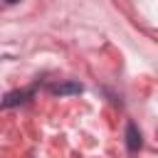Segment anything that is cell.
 <instances>
[{
	"label": "cell",
	"instance_id": "1",
	"mask_svg": "<svg viewBox=\"0 0 158 158\" xmlns=\"http://www.w3.org/2000/svg\"><path fill=\"white\" fill-rule=\"evenodd\" d=\"M32 94H35V89H20V91H10V94H5V96H2L0 109H12V106H17V104H25V101H27Z\"/></svg>",
	"mask_w": 158,
	"mask_h": 158
},
{
	"label": "cell",
	"instance_id": "2",
	"mask_svg": "<svg viewBox=\"0 0 158 158\" xmlns=\"http://www.w3.org/2000/svg\"><path fill=\"white\" fill-rule=\"evenodd\" d=\"M141 146H143V141H141L138 126H136V123H128V126H126V148H128L131 153H138Z\"/></svg>",
	"mask_w": 158,
	"mask_h": 158
},
{
	"label": "cell",
	"instance_id": "3",
	"mask_svg": "<svg viewBox=\"0 0 158 158\" xmlns=\"http://www.w3.org/2000/svg\"><path fill=\"white\" fill-rule=\"evenodd\" d=\"M81 91H84V86L79 81H64V84L52 86V94H57V96H69V94H81Z\"/></svg>",
	"mask_w": 158,
	"mask_h": 158
},
{
	"label": "cell",
	"instance_id": "4",
	"mask_svg": "<svg viewBox=\"0 0 158 158\" xmlns=\"http://www.w3.org/2000/svg\"><path fill=\"white\" fill-rule=\"evenodd\" d=\"M2 2H7V5H12V2H17V0H2Z\"/></svg>",
	"mask_w": 158,
	"mask_h": 158
}]
</instances>
